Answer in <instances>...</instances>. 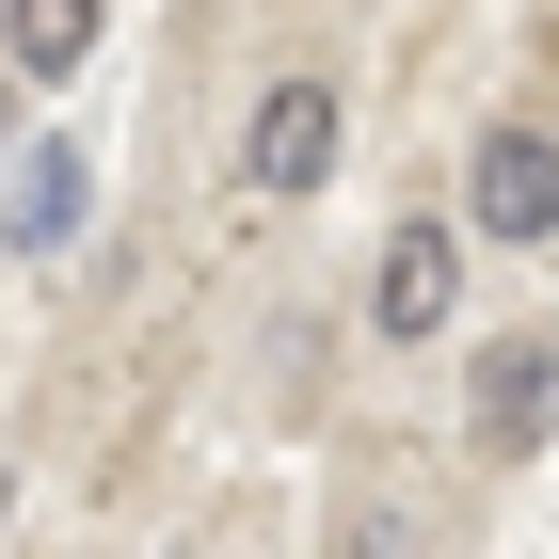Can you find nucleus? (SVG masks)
Wrapping results in <instances>:
<instances>
[{
	"label": "nucleus",
	"instance_id": "obj_1",
	"mask_svg": "<svg viewBox=\"0 0 559 559\" xmlns=\"http://www.w3.org/2000/svg\"><path fill=\"white\" fill-rule=\"evenodd\" d=\"M336 81H272L257 96V129H240V176H257V192H320V176H336Z\"/></svg>",
	"mask_w": 559,
	"mask_h": 559
},
{
	"label": "nucleus",
	"instance_id": "obj_2",
	"mask_svg": "<svg viewBox=\"0 0 559 559\" xmlns=\"http://www.w3.org/2000/svg\"><path fill=\"white\" fill-rule=\"evenodd\" d=\"M96 209V144H16V176H0V240L16 257H64Z\"/></svg>",
	"mask_w": 559,
	"mask_h": 559
},
{
	"label": "nucleus",
	"instance_id": "obj_3",
	"mask_svg": "<svg viewBox=\"0 0 559 559\" xmlns=\"http://www.w3.org/2000/svg\"><path fill=\"white\" fill-rule=\"evenodd\" d=\"M448 304H464V240H448V224H400L384 272H368V320H384V336H448Z\"/></svg>",
	"mask_w": 559,
	"mask_h": 559
},
{
	"label": "nucleus",
	"instance_id": "obj_4",
	"mask_svg": "<svg viewBox=\"0 0 559 559\" xmlns=\"http://www.w3.org/2000/svg\"><path fill=\"white\" fill-rule=\"evenodd\" d=\"M464 192H479V240H544V224H559V144L544 129H496Z\"/></svg>",
	"mask_w": 559,
	"mask_h": 559
},
{
	"label": "nucleus",
	"instance_id": "obj_5",
	"mask_svg": "<svg viewBox=\"0 0 559 559\" xmlns=\"http://www.w3.org/2000/svg\"><path fill=\"white\" fill-rule=\"evenodd\" d=\"M544 400H559V352L544 336H496V352H479V448H527Z\"/></svg>",
	"mask_w": 559,
	"mask_h": 559
},
{
	"label": "nucleus",
	"instance_id": "obj_6",
	"mask_svg": "<svg viewBox=\"0 0 559 559\" xmlns=\"http://www.w3.org/2000/svg\"><path fill=\"white\" fill-rule=\"evenodd\" d=\"M0 48H16V81H81L96 64V0H0Z\"/></svg>",
	"mask_w": 559,
	"mask_h": 559
},
{
	"label": "nucleus",
	"instance_id": "obj_7",
	"mask_svg": "<svg viewBox=\"0 0 559 559\" xmlns=\"http://www.w3.org/2000/svg\"><path fill=\"white\" fill-rule=\"evenodd\" d=\"M0 512H16V464H0Z\"/></svg>",
	"mask_w": 559,
	"mask_h": 559
},
{
	"label": "nucleus",
	"instance_id": "obj_8",
	"mask_svg": "<svg viewBox=\"0 0 559 559\" xmlns=\"http://www.w3.org/2000/svg\"><path fill=\"white\" fill-rule=\"evenodd\" d=\"M0 160H16V144H0Z\"/></svg>",
	"mask_w": 559,
	"mask_h": 559
}]
</instances>
